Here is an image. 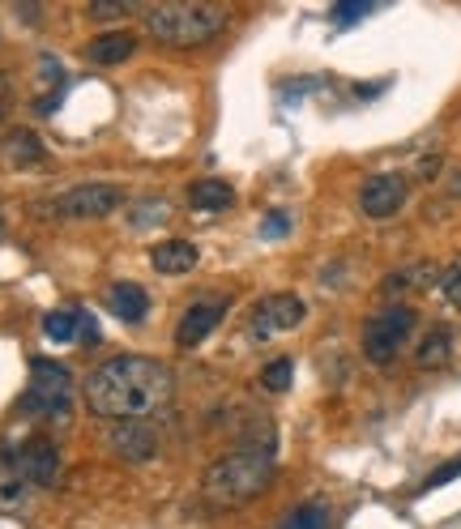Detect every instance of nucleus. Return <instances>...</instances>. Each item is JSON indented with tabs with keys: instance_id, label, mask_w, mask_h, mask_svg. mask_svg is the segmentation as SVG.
<instances>
[{
	"instance_id": "f257e3e1",
	"label": "nucleus",
	"mask_w": 461,
	"mask_h": 529,
	"mask_svg": "<svg viewBox=\"0 0 461 529\" xmlns=\"http://www.w3.org/2000/svg\"><path fill=\"white\" fill-rule=\"evenodd\" d=\"M171 393V367L146 355H116L86 376V406L107 423H150L167 410Z\"/></svg>"
},
{
	"instance_id": "f8f14e48",
	"label": "nucleus",
	"mask_w": 461,
	"mask_h": 529,
	"mask_svg": "<svg viewBox=\"0 0 461 529\" xmlns=\"http://www.w3.org/2000/svg\"><path fill=\"white\" fill-rule=\"evenodd\" d=\"M197 256V244H188V239H163V244H154L150 265L158 274H188V269H197Z\"/></svg>"
},
{
	"instance_id": "dca6fc26",
	"label": "nucleus",
	"mask_w": 461,
	"mask_h": 529,
	"mask_svg": "<svg viewBox=\"0 0 461 529\" xmlns=\"http://www.w3.org/2000/svg\"><path fill=\"white\" fill-rule=\"evenodd\" d=\"M188 205L201 210V214H222V210H231L235 205V192L222 180H201V184L188 188Z\"/></svg>"
},
{
	"instance_id": "6e6552de",
	"label": "nucleus",
	"mask_w": 461,
	"mask_h": 529,
	"mask_svg": "<svg viewBox=\"0 0 461 529\" xmlns=\"http://www.w3.org/2000/svg\"><path fill=\"white\" fill-rule=\"evenodd\" d=\"M124 192L111 188V184H77L69 192H60L52 201V210L60 218H107L111 210H120Z\"/></svg>"
},
{
	"instance_id": "f03ea898",
	"label": "nucleus",
	"mask_w": 461,
	"mask_h": 529,
	"mask_svg": "<svg viewBox=\"0 0 461 529\" xmlns=\"http://www.w3.org/2000/svg\"><path fill=\"white\" fill-rule=\"evenodd\" d=\"M274 478V453L269 448H235V453L218 457L201 478V495L218 508L248 504L269 487Z\"/></svg>"
},
{
	"instance_id": "393cba45",
	"label": "nucleus",
	"mask_w": 461,
	"mask_h": 529,
	"mask_svg": "<svg viewBox=\"0 0 461 529\" xmlns=\"http://www.w3.org/2000/svg\"><path fill=\"white\" fill-rule=\"evenodd\" d=\"M129 9H133V5H124V0H94V5H90V18H99V22L129 18Z\"/></svg>"
},
{
	"instance_id": "0eeeda50",
	"label": "nucleus",
	"mask_w": 461,
	"mask_h": 529,
	"mask_svg": "<svg viewBox=\"0 0 461 529\" xmlns=\"http://www.w3.org/2000/svg\"><path fill=\"white\" fill-rule=\"evenodd\" d=\"M410 197V184H406V175H397V171H376L363 180L359 188V214L363 218H372V222H385L393 214H402V205Z\"/></svg>"
},
{
	"instance_id": "9b49d317",
	"label": "nucleus",
	"mask_w": 461,
	"mask_h": 529,
	"mask_svg": "<svg viewBox=\"0 0 461 529\" xmlns=\"http://www.w3.org/2000/svg\"><path fill=\"white\" fill-rule=\"evenodd\" d=\"M222 312H227V299H197L193 308L184 312V320H180V329H176V346H180V350L201 346V342L222 325Z\"/></svg>"
},
{
	"instance_id": "a878e982",
	"label": "nucleus",
	"mask_w": 461,
	"mask_h": 529,
	"mask_svg": "<svg viewBox=\"0 0 461 529\" xmlns=\"http://www.w3.org/2000/svg\"><path fill=\"white\" fill-rule=\"evenodd\" d=\"M461 474V457L457 461H449V466H440L436 474H427V483H423V491H436V487H444V483H453V478Z\"/></svg>"
},
{
	"instance_id": "423d86ee",
	"label": "nucleus",
	"mask_w": 461,
	"mask_h": 529,
	"mask_svg": "<svg viewBox=\"0 0 461 529\" xmlns=\"http://www.w3.org/2000/svg\"><path fill=\"white\" fill-rule=\"evenodd\" d=\"M0 466L22 474L30 487H52L60 478V448L52 440H26L18 448H0Z\"/></svg>"
},
{
	"instance_id": "412c9836",
	"label": "nucleus",
	"mask_w": 461,
	"mask_h": 529,
	"mask_svg": "<svg viewBox=\"0 0 461 529\" xmlns=\"http://www.w3.org/2000/svg\"><path fill=\"white\" fill-rule=\"evenodd\" d=\"M77 325H82V312H73V308H65V312H47V316H43V333H47L52 342H60V346L77 338Z\"/></svg>"
},
{
	"instance_id": "39448f33",
	"label": "nucleus",
	"mask_w": 461,
	"mask_h": 529,
	"mask_svg": "<svg viewBox=\"0 0 461 529\" xmlns=\"http://www.w3.org/2000/svg\"><path fill=\"white\" fill-rule=\"evenodd\" d=\"M419 325V312L410 308V303H389V308H380L368 325H363V359L385 367L402 355V346L410 342V333Z\"/></svg>"
},
{
	"instance_id": "b1692460",
	"label": "nucleus",
	"mask_w": 461,
	"mask_h": 529,
	"mask_svg": "<svg viewBox=\"0 0 461 529\" xmlns=\"http://www.w3.org/2000/svg\"><path fill=\"white\" fill-rule=\"evenodd\" d=\"M440 291H444V299H449L453 308H461V256L449 269H440Z\"/></svg>"
},
{
	"instance_id": "7ed1b4c3",
	"label": "nucleus",
	"mask_w": 461,
	"mask_h": 529,
	"mask_svg": "<svg viewBox=\"0 0 461 529\" xmlns=\"http://www.w3.org/2000/svg\"><path fill=\"white\" fill-rule=\"evenodd\" d=\"M227 26V9L222 5H193V0H176V5H150L146 9V35L163 47H197L222 35Z\"/></svg>"
},
{
	"instance_id": "a211bd4d",
	"label": "nucleus",
	"mask_w": 461,
	"mask_h": 529,
	"mask_svg": "<svg viewBox=\"0 0 461 529\" xmlns=\"http://www.w3.org/2000/svg\"><path fill=\"white\" fill-rule=\"evenodd\" d=\"M432 278H440V269L432 261H419L410 269H397V274L385 282V291L397 295V291H423V286H432Z\"/></svg>"
},
{
	"instance_id": "cd10ccee",
	"label": "nucleus",
	"mask_w": 461,
	"mask_h": 529,
	"mask_svg": "<svg viewBox=\"0 0 461 529\" xmlns=\"http://www.w3.org/2000/svg\"><path fill=\"white\" fill-rule=\"evenodd\" d=\"M77 338H82V342H99V325H94L86 312H82V325H77Z\"/></svg>"
},
{
	"instance_id": "4be33fe9",
	"label": "nucleus",
	"mask_w": 461,
	"mask_h": 529,
	"mask_svg": "<svg viewBox=\"0 0 461 529\" xmlns=\"http://www.w3.org/2000/svg\"><path fill=\"white\" fill-rule=\"evenodd\" d=\"M291 372H295L291 359H274V363H269L265 372H261V389H265V393H286V389H291Z\"/></svg>"
},
{
	"instance_id": "1a4fd4ad",
	"label": "nucleus",
	"mask_w": 461,
	"mask_h": 529,
	"mask_svg": "<svg viewBox=\"0 0 461 529\" xmlns=\"http://www.w3.org/2000/svg\"><path fill=\"white\" fill-rule=\"evenodd\" d=\"M304 316H308V303L299 295H291V291L269 295L252 308V338L261 342V338H274V333H286V329L304 325Z\"/></svg>"
},
{
	"instance_id": "5701e85b",
	"label": "nucleus",
	"mask_w": 461,
	"mask_h": 529,
	"mask_svg": "<svg viewBox=\"0 0 461 529\" xmlns=\"http://www.w3.org/2000/svg\"><path fill=\"white\" fill-rule=\"evenodd\" d=\"M372 9H376L372 0H342V5H333V22H338V26H355L359 18H368Z\"/></svg>"
},
{
	"instance_id": "ddd939ff",
	"label": "nucleus",
	"mask_w": 461,
	"mask_h": 529,
	"mask_svg": "<svg viewBox=\"0 0 461 529\" xmlns=\"http://www.w3.org/2000/svg\"><path fill=\"white\" fill-rule=\"evenodd\" d=\"M137 52V35L133 30H107L94 43H86V60L90 64H120Z\"/></svg>"
},
{
	"instance_id": "2eb2a0df",
	"label": "nucleus",
	"mask_w": 461,
	"mask_h": 529,
	"mask_svg": "<svg viewBox=\"0 0 461 529\" xmlns=\"http://www.w3.org/2000/svg\"><path fill=\"white\" fill-rule=\"evenodd\" d=\"M107 308L116 312L120 320H129V325H141V320H146V312H150V295L141 291L137 282H116L107 291Z\"/></svg>"
},
{
	"instance_id": "aec40b11",
	"label": "nucleus",
	"mask_w": 461,
	"mask_h": 529,
	"mask_svg": "<svg viewBox=\"0 0 461 529\" xmlns=\"http://www.w3.org/2000/svg\"><path fill=\"white\" fill-rule=\"evenodd\" d=\"M30 500V483L13 470H0V512H18Z\"/></svg>"
},
{
	"instance_id": "4468645a",
	"label": "nucleus",
	"mask_w": 461,
	"mask_h": 529,
	"mask_svg": "<svg viewBox=\"0 0 461 529\" xmlns=\"http://www.w3.org/2000/svg\"><path fill=\"white\" fill-rule=\"evenodd\" d=\"M453 329L449 325H432L423 333V342H419V350H415V363L423 367V372H436V367H449V359H453Z\"/></svg>"
},
{
	"instance_id": "9d476101",
	"label": "nucleus",
	"mask_w": 461,
	"mask_h": 529,
	"mask_svg": "<svg viewBox=\"0 0 461 529\" xmlns=\"http://www.w3.org/2000/svg\"><path fill=\"white\" fill-rule=\"evenodd\" d=\"M111 453L129 466H146V461L158 457V431L150 423H111Z\"/></svg>"
},
{
	"instance_id": "c85d7f7f",
	"label": "nucleus",
	"mask_w": 461,
	"mask_h": 529,
	"mask_svg": "<svg viewBox=\"0 0 461 529\" xmlns=\"http://www.w3.org/2000/svg\"><path fill=\"white\" fill-rule=\"evenodd\" d=\"M5 111H9V77L0 73V116H5Z\"/></svg>"
},
{
	"instance_id": "6ab92c4d",
	"label": "nucleus",
	"mask_w": 461,
	"mask_h": 529,
	"mask_svg": "<svg viewBox=\"0 0 461 529\" xmlns=\"http://www.w3.org/2000/svg\"><path fill=\"white\" fill-rule=\"evenodd\" d=\"M278 529H333V517H329L325 504H299V508L286 512Z\"/></svg>"
},
{
	"instance_id": "20e7f679",
	"label": "nucleus",
	"mask_w": 461,
	"mask_h": 529,
	"mask_svg": "<svg viewBox=\"0 0 461 529\" xmlns=\"http://www.w3.org/2000/svg\"><path fill=\"white\" fill-rule=\"evenodd\" d=\"M22 410L43 423H69L73 414V376L56 359H30V384L22 397Z\"/></svg>"
},
{
	"instance_id": "bb28decb",
	"label": "nucleus",
	"mask_w": 461,
	"mask_h": 529,
	"mask_svg": "<svg viewBox=\"0 0 461 529\" xmlns=\"http://www.w3.org/2000/svg\"><path fill=\"white\" fill-rule=\"evenodd\" d=\"M286 231H291V218H286L282 210H274V214H269V218L261 222V235H265V239H274V235H286Z\"/></svg>"
},
{
	"instance_id": "f3484780",
	"label": "nucleus",
	"mask_w": 461,
	"mask_h": 529,
	"mask_svg": "<svg viewBox=\"0 0 461 529\" xmlns=\"http://www.w3.org/2000/svg\"><path fill=\"white\" fill-rule=\"evenodd\" d=\"M5 158L13 167H35V163H43V141L35 133H26V128H18V133H9V141H5Z\"/></svg>"
}]
</instances>
